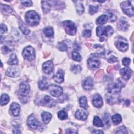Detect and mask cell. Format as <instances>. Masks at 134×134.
Here are the masks:
<instances>
[{
    "label": "cell",
    "instance_id": "6da1fadb",
    "mask_svg": "<svg viewBox=\"0 0 134 134\" xmlns=\"http://www.w3.org/2000/svg\"><path fill=\"white\" fill-rule=\"evenodd\" d=\"M25 20L27 23L30 25H36L38 24L40 17L38 14L34 10H30L26 13L25 15Z\"/></svg>",
    "mask_w": 134,
    "mask_h": 134
},
{
    "label": "cell",
    "instance_id": "7a4b0ae2",
    "mask_svg": "<svg viewBox=\"0 0 134 134\" xmlns=\"http://www.w3.org/2000/svg\"><path fill=\"white\" fill-rule=\"evenodd\" d=\"M122 86V83L119 79L117 80L114 83L110 84L107 87L108 93L111 95H115L119 93Z\"/></svg>",
    "mask_w": 134,
    "mask_h": 134
},
{
    "label": "cell",
    "instance_id": "3957f363",
    "mask_svg": "<svg viewBox=\"0 0 134 134\" xmlns=\"http://www.w3.org/2000/svg\"><path fill=\"white\" fill-rule=\"evenodd\" d=\"M96 32L97 36H101L104 35L107 37H109L113 35L114 32V29L111 26L109 25L106 27L99 26L97 27Z\"/></svg>",
    "mask_w": 134,
    "mask_h": 134
},
{
    "label": "cell",
    "instance_id": "277c9868",
    "mask_svg": "<svg viewBox=\"0 0 134 134\" xmlns=\"http://www.w3.org/2000/svg\"><path fill=\"white\" fill-rule=\"evenodd\" d=\"M132 1H127L121 3V8L125 14L129 17L133 16V7L131 3Z\"/></svg>",
    "mask_w": 134,
    "mask_h": 134
},
{
    "label": "cell",
    "instance_id": "5b68a950",
    "mask_svg": "<svg viewBox=\"0 0 134 134\" xmlns=\"http://www.w3.org/2000/svg\"><path fill=\"white\" fill-rule=\"evenodd\" d=\"M62 24L68 34L71 36L75 35L76 32V27L73 21L71 20H65L64 21Z\"/></svg>",
    "mask_w": 134,
    "mask_h": 134
},
{
    "label": "cell",
    "instance_id": "8992f818",
    "mask_svg": "<svg viewBox=\"0 0 134 134\" xmlns=\"http://www.w3.org/2000/svg\"><path fill=\"white\" fill-rule=\"evenodd\" d=\"M23 57L26 60L31 61L35 58V52L34 49L30 46L25 47L22 53Z\"/></svg>",
    "mask_w": 134,
    "mask_h": 134
},
{
    "label": "cell",
    "instance_id": "52a82bcc",
    "mask_svg": "<svg viewBox=\"0 0 134 134\" xmlns=\"http://www.w3.org/2000/svg\"><path fill=\"white\" fill-rule=\"evenodd\" d=\"M49 91L50 94L54 97H59L63 94V90L59 85L51 84L48 86Z\"/></svg>",
    "mask_w": 134,
    "mask_h": 134
},
{
    "label": "cell",
    "instance_id": "ba28073f",
    "mask_svg": "<svg viewBox=\"0 0 134 134\" xmlns=\"http://www.w3.org/2000/svg\"><path fill=\"white\" fill-rule=\"evenodd\" d=\"M116 48L121 51H125L128 49V44L127 41L124 38H119L115 42Z\"/></svg>",
    "mask_w": 134,
    "mask_h": 134
},
{
    "label": "cell",
    "instance_id": "9c48e42d",
    "mask_svg": "<svg viewBox=\"0 0 134 134\" xmlns=\"http://www.w3.org/2000/svg\"><path fill=\"white\" fill-rule=\"evenodd\" d=\"M89 66L93 69H97L100 65V61H99L96 54H93L87 60Z\"/></svg>",
    "mask_w": 134,
    "mask_h": 134
},
{
    "label": "cell",
    "instance_id": "30bf717a",
    "mask_svg": "<svg viewBox=\"0 0 134 134\" xmlns=\"http://www.w3.org/2000/svg\"><path fill=\"white\" fill-rule=\"evenodd\" d=\"M30 92V86L25 82H22L19 86V93L22 96H27Z\"/></svg>",
    "mask_w": 134,
    "mask_h": 134
},
{
    "label": "cell",
    "instance_id": "8fae6325",
    "mask_svg": "<svg viewBox=\"0 0 134 134\" xmlns=\"http://www.w3.org/2000/svg\"><path fill=\"white\" fill-rule=\"evenodd\" d=\"M93 80L91 77H87L83 81L82 86L86 90H90L93 87Z\"/></svg>",
    "mask_w": 134,
    "mask_h": 134
},
{
    "label": "cell",
    "instance_id": "7c38bea8",
    "mask_svg": "<svg viewBox=\"0 0 134 134\" xmlns=\"http://www.w3.org/2000/svg\"><path fill=\"white\" fill-rule=\"evenodd\" d=\"M53 69V65L51 61H48L42 64V69L46 74L50 73Z\"/></svg>",
    "mask_w": 134,
    "mask_h": 134
},
{
    "label": "cell",
    "instance_id": "4fadbf2b",
    "mask_svg": "<svg viewBox=\"0 0 134 134\" xmlns=\"http://www.w3.org/2000/svg\"><path fill=\"white\" fill-rule=\"evenodd\" d=\"M93 105L99 108L103 106V102L102 97L99 94H96L94 95L93 98Z\"/></svg>",
    "mask_w": 134,
    "mask_h": 134
},
{
    "label": "cell",
    "instance_id": "5bb4252c",
    "mask_svg": "<svg viewBox=\"0 0 134 134\" xmlns=\"http://www.w3.org/2000/svg\"><path fill=\"white\" fill-rule=\"evenodd\" d=\"M6 75L12 77H18L19 75V71L17 68H10L7 70Z\"/></svg>",
    "mask_w": 134,
    "mask_h": 134
},
{
    "label": "cell",
    "instance_id": "9a60e30c",
    "mask_svg": "<svg viewBox=\"0 0 134 134\" xmlns=\"http://www.w3.org/2000/svg\"><path fill=\"white\" fill-rule=\"evenodd\" d=\"M75 117L79 120H84L87 118V114L85 110L82 109H80L76 111L75 114Z\"/></svg>",
    "mask_w": 134,
    "mask_h": 134
},
{
    "label": "cell",
    "instance_id": "2e32d148",
    "mask_svg": "<svg viewBox=\"0 0 134 134\" xmlns=\"http://www.w3.org/2000/svg\"><path fill=\"white\" fill-rule=\"evenodd\" d=\"M27 122L29 126L34 129L37 128L39 125V122L33 116H30L29 117Z\"/></svg>",
    "mask_w": 134,
    "mask_h": 134
},
{
    "label": "cell",
    "instance_id": "e0dca14e",
    "mask_svg": "<svg viewBox=\"0 0 134 134\" xmlns=\"http://www.w3.org/2000/svg\"><path fill=\"white\" fill-rule=\"evenodd\" d=\"M120 74L125 80H128L131 75V71L128 67L120 69Z\"/></svg>",
    "mask_w": 134,
    "mask_h": 134
},
{
    "label": "cell",
    "instance_id": "ac0fdd59",
    "mask_svg": "<svg viewBox=\"0 0 134 134\" xmlns=\"http://www.w3.org/2000/svg\"><path fill=\"white\" fill-rule=\"evenodd\" d=\"M10 111L14 116H18L20 112V106L17 103H13L10 106Z\"/></svg>",
    "mask_w": 134,
    "mask_h": 134
},
{
    "label": "cell",
    "instance_id": "d6986e66",
    "mask_svg": "<svg viewBox=\"0 0 134 134\" xmlns=\"http://www.w3.org/2000/svg\"><path fill=\"white\" fill-rule=\"evenodd\" d=\"M54 79L58 83H62L64 81V72L62 70H59L54 76Z\"/></svg>",
    "mask_w": 134,
    "mask_h": 134
},
{
    "label": "cell",
    "instance_id": "ffe728a7",
    "mask_svg": "<svg viewBox=\"0 0 134 134\" xmlns=\"http://www.w3.org/2000/svg\"><path fill=\"white\" fill-rule=\"evenodd\" d=\"M41 6L43 10V12L44 13H48L50 10L51 4L49 1H41Z\"/></svg>",
    "mask_w": 134,
    "mask_h": 134
},
{
    "label": "cell",
    "instance_id": "44dd1931",
    "mask_svg": "<svg viewBox=\"0 0 134 134\" xmlns=\"http://www.w3.org/2000/svg\"><path fill=\"white\" fill-rule=\"evenodd\" d=\"M19 27L20 30L21 31L22 33L24 35H27L30 32V30L29 29V28L26 26V25L21 20H20L19 21Z\"/></svg>",
    "mask_w": 134,
    "mask_h": 134
},
{
    "label": "cell",
    "instance_id": "7402d4cb",
    "mask_svg": "<svg viewBox=\"0 0 134 134\" xmlns=\"http://www.w3.org/2000/svg\"><path fill=\"white\" fill-rule=\"evenodd\" d=\"M118 26L119 28L123 31H126L128 28V24L124 18H120L118 23Z\"/></svg>",
    "mask_w": 134,
    "mask_h": 134
},
{
    "label": "cell",
    "instance_id": "603a6c76",
    "mask_svg": "<svg viewBox=\"0 0 134 134\" xmlns=\"http://www.w3.org/2000/svg\"><path fill=\"white\" fill-rule=\"evenodd\" d=\"M41 117L43 122L44 124H48L51 120L52 115L50 113L48 112L44 111L41 114Z\"/></svg>",
    "mask_w": 134,
    "mask_h": 134
},
{
    "label": "cell",
    "instance_id": "cb8c5ba5",
    "mask_svg": "<svg viewBox=\"0 0 134 134\" xmlns=\"http://www.w3.org/2000/svg\"><path fill=\"white\" fill-rule=\"evenodd\" d=\"M39 88L40 90H44L47 89L48 88V85L47 81V79L46 77H43L41 80H40L39 82Z\"/></svg>",
    "mask_w": 134,
    "mask_h": 134
},
{
    "label": "cell",
    "instance_id": "d4e9b609",
    "mask_svg": "<svg viewBox=\"0 0 134 134\" xmlns=\"http://www.w3.org/2000/svg\"><path fill=\"white\" fill-rule=\"evenodd\" d=\"M8 63L9 65H16L18 64V59L15 53L12 54L9 57L8 61Z\"/></svg>",
    "mask_w": 134,
    "mask_h": 134
},
{
    "label": "cell",
    "instance_id": "484cf974",
    "mask_svg": "<svg viewBox=\"0 0 134 134\" xmlns=\"http://www.w3.org/2000/svg\"><path fill=\"white\" fill-rule=\"evenodd\" d=\"M79 104L80 105L81 107L84 108V109H87L88 105H87V99L85 96H82L79 98Z\"/></svg>",
    "mask_w": 134,
    "mask_h": 134
},
{
    "label": "cell",
    "instance_id": "4316f807",
    "mask_svg": "<svg viewBox=\"0 0 134 134\" xmlns=\"http://www.w3.org/2000/svg\"><path fill=\"white\" fill-rule=\"evenodd\" d=\"M108 19V17L107 15H102L96 19V23L98 24H100V25L104 24L107 21Z\"/></svg>",
    "mask_w": 134,
    "mask_h": 134
},
{
    "label": "cell",
    "instance_id": "83f0119b",
    "mask_svg": "<svg viewBox=\"0 0 134 134\" xmlns=\"http://www.w3.org/2000/svg\"><path fill=\"white\" fill-rule=\"evenodd\" d=\"M9 101V97L6 94H3L1 97V104L2 106L7 104Z\"/></svg>",
    "mask_w": 134,
    "mask_h": 134
},
{
    "label": "cell",
    "instance_id": "f1b7e54d",
    "mask_svg": "<svg viewBox=\"0 0 134 134\" xmlns=\"http://www.w3.org/2000/svg\"><path fill=\"white\" fill-rule=\"evenodd\" d=\"M77 2V4H76L75 5L76 12L79 15H81L83 14V13L84 11V7L81 3L79 2Z\"/></svg>",
    "mask_w": 134,
    "mask_h": 134
},
{
    "label": "cell",
    "instance_id": "f546056e",
    "mask_svg": "<svg viewBox=\"0 0 134 134\" xmlns=\"http://www.w3.org/2000/svg\"><path fill=\"white\" fill-rule=\"evenodd\" d=\"M43 32L45 35L48 37H51L53 36L54 31L53 30V28L50 27H48L47 28H45L43 29Z\"/></svg>",
    "mask_w": 134,
    "mask_h": 134
},
{
    "label": "cell",
    "instance_id": "4dcf8cb0",
    "mask_svg": "<svg viewBox=\"0 0 134 134\" xmlns=\"http://www.w3.org/2000/svg\"><path fill=\"white\" fill-rule=\"evenodd\" d=\"M111 119H112L113 122L115 125H118L119 124H120L121 122V120H122L121 115L119 114H118L113 115V117H111Z\"/></svg>",
    "mask_w": 134,
    "mask_h": 134
},
{
    "label": "cell",
    "instance_id": "1f68e13d",
    "mask_svg": "<svg viewBox=\"0 0 134 134\" xmlns=\"http://www.w3.org/2000/svg\"><path fill=\"white\" fill-rule=\"evenodd\" d=\"M93 124L97 127H102L103 126V124L100 119L98 116H95L93 120Z\"/></svg>",
    "mask_w": 134,
    "mask_h": 134
},
{
    "label": "cell",
    "instance_id": "d6a6232c",
    "mask_svg": "<svg viewBox=\"0 0 134 134\" xmlns=\"http://www.w3.org/2000/svg\"><path fill=\"white\" fill-rule=\"evenodd\" d=\"M72 57L73 59L75 61H80L82 59V57H81V55L80 54L79 52L76 50H74V51H73V52L72 53Z\"/></svg>",
    "mask_w": 134,
    "mask_h": 134
},
{
    "label": "cell",
    "instance_id": "836d02e7",
    "mask_svg": "<svg viewBox=\"0 0 134 134\" xmlns=\"http://www.w3.org/2000/svg\"><path fill=\"white\" fill-rule=\"evenodd\" d=\"M71 71L74 73V74H78L79 73L81 70H82V68L80 65H77V64H74L73 65L71 68Z\"/></svg>",
    "mask_w": 134,
    "mask_h": 134
},
{
    "label": "cell",
    "instance_id": "e575fe53",
    "mask_svg": "<svg viewBox=\"0 0 134 134\" xmlns=\"http://www.w3.org/2000/svg\"><path fill=\"white\" fill-rule=\"evenodd\" d=\"M57 48L59 50L61 51H64L68 49V46L65 42H61L58 44Z\"/></svg>",
    "mask_w": 134,
    "mask_h": 134
},
{
    "label": "cell",
    "instance_id": "d590c367",
    "mask_svg": "<svg viewBox=\"0 0 134 134\" xmlns=\"http://www.w3.org/2000/svg\"><path fill=\"white\" fill-rule=\"evenodd\" d=\"M58 116L60 119L64 120L68 118V114L64 110H60L58 113Z\"/></svg>",
    "mask_w": 134,
    "mask_h": 134
},
{
    "label": "cell",
    "instance_id": "8d00e7d4",
    "mask_svg": "<svg viewBox=\"0 0 134 134\" xmlns=\"http://www.w3.org/2000/svg\"><path fill=\"white\" fill-rule=\"evenodd\" d=\"M104 121L105 122V124L107 126H110V115L108 113H105L103 117Z\"/></svg>",
    "mask_w": 134,
    "mask_h": 134
},
{
    "label": "cell",
    "instance_id": "74e56055",
    "mask_svg": "<svg viewBox=\"0 0 134 134\" xmlns=\"http://www.w3.org/2000/svg\"><path fill=\"white\" fill-rule=\"evenodd\" d=\"M44 102L47 105H49V106H51V105H53V103H54V100L52 99L48 95H46L44 96Z\"/></svg>",
    "mask_w": 134,
    "mask_h": 134
},
{
    "label": "cell",
    "instance_id": "f35d334b",
    "mask_svg": "<svg viewBox=\"0 0 134 134\" xmlns=\"http://www.w3.org/2000/svg\"><path fill=\"white\" fill-rule=\"evenodd\" d=\"M1 8L3 12H5L8 13H10L13 10L10 6L6 5H3L2 4H1Z\"/></svg>",
    "mask_w": 134,
    "mask_h": 134
},
{
    "label": "cell",
    "instance_id": "ab89813d",
    "mask_svg": "<svg viewBox=\"0 0 134 134\" xmlns=\"http://www.w3.org/2000/svg\"><path fill=\"white\" fill-rule=\"evenodd\" d=\"M98 9V6H90L89 7V13L91 15H93L95 13H96Z\"/></svg>",
    "mask_w": 134,
    "mask_h": 134
},
{
    "label": "cell",
    "instance_id": "60d3db41",
    "mask_svg": "<svg viewBox=\"0 0 134 134\" xmlns=\"http://www.w3.org/2000/svg\"><path fill=\"white\" fill-rule=\"evenodd\" d=\"M116 133H127V131L126 130V128L125 127V126H122L120 127H119L116 132Z\"/></svg>",
    "mask_w": 134,
    "mask_h": 134
},
{
    "label": "cell",
    "instance_id": "b9f144b4",
    "mask_svg": "<svg viewBox=\"0 0 134 134\" xmlns=\"http://www.w3.org/2000/svg\"><path fill=\"white\" fill-rule=\"evenodd\" d=\"M82 36L85 38L90 37L91 36V31L89 29L84 30L82 32Z\"/></svg>",
    "mask_w": 134,
    "mask_h": 134
},
{
    "label": "cell",
    "instance_id": "7bdbcfd3",
    "mask_svg": "<svg viewBox=\"0 0 134 134\" xmlns=\"http://www.w3.org/2000/svg\"><path fill=\"white\" fill-rule=\"evenodd\" d=\"M107 14H108L109 18V19L111 21H115L116 20V19H117L116 16L113 13H111L110 12H109L108 13H107Z\"/></svg>",
    "mask_w": 134,
    "mask_h": 134
},
{
    "label": "cell",
    "instance_id": "ee69618b",
    "mask_svg": "<svg viewBox=\"0 0 134 134\" xmlns=\"http://www.w3.org/2000/svg\"><path fill=\"white\" fill-rule=\"evenodd\" d=\"M12 50H11L10 48L9 47H8L7 46H6V45H4L2 47V51H3V53L4 54H6V53H7L8 52H10Z\"/></svg>",
    "mask_w": 134,
    "mask_h": 134
},
{
    "label": "cell",
    "instance_id": "f6af8a7d",
    "mask_svg": "<svg viewBox=\"0 0 134 134\" xmlns=\"http://www.w3.org/2000/svg\"><path fill=\"white\" fill-rule=\"evenodd\" d=\"M122 62L123 65L127 66L129 65L130 62V59L129 58H124L122 59Z\"/></svg>",
    "mask_w": 134,
    "mask_h": 134
},
{
    "label": "cell",
    "instance_id": "bcb514c9",
    "mask_svg": "<svg viewBox=\"0 0 134 134\" xmlns=\"http://www.w3.org/2000/svg\"><path fill=\"white\" fill-rule=\"evenodd\" d=\"M7 31V28L6 26L3 24H1V34H3L6 32Z\"/></svg>",
    "mask_w": 134,
    "mask_h": 134
},
{
    "label": "cell",
    "instance_id": "7dc6e473",
    "mask_svg": "<svg viewBox=\"0 0 134 134\" xmlns=\"http://www.w3.org/2000/svg\"><path fill=\"white\" fill-rule=\"evenodd\" d=\"M21 3L26 6H30L32 5V2L31 1H21Z\"/></svg>",
    "mask_w": 134,
    "mask_h": 134
},
{
    "label": "cell",
    "instance_id": "c3c4849f",
    "mask_svg": "<svg viewBox=\"0 0 134 134\" xmlns=\"http://www.w3.org/2000/svg\"><path fill=\"white\" fill-rule=\"evenodd\" d=\"M117 60V58L116 57H115V56H111L110 57H109L108 58V59L107 60L108 62H109V63H114L116 62Z\"/></svg>",
    "mask_w": 134,
    "mask_h": 134
},
{
    "label": "cell",
    "instance_id": "681fc988",
    "mask_svg": "<svg viewBox=\"0 0 134 134\" xmlns=\"http://www.w3.org/2000/svg\"><path fill=\"white\" fill-rule=\"evenodd\" d=\"M66 133H77V132L75 130H74L73 129H71V128H70V129H66Z\"/></svg>",
    "mask_w": 134,
    "mask_h": 134
},
{
    "label": "cell",
    "instance_id": "f907efd6",
    "mask_svg": "<svg viewBox=\"0 0 134 134\" xmlns=\"http://www.w3.org/2000/svg\"><path fill=\"white\" fill-rule=\"evenodd\" d=\"M13 132L14 133H21V131L19 130V129H18L17 127H16L14 129Z\"/></svg>",
    "mask_w": 134,
    "mask_h": 134
},
{
    "label": "cell",
    "instance_id": "816d5d0a",
    "mask_svg": "<svg viewBox=\"0 0 134 134\" xmlns=\"http://www.w3.org/2000/svg\"><path fill=\"white\" fill-rule=\"evenodd\" d=\"M92 133H103V132L101 130H96V129H93V130L92 131Z\"/></svg>",
    "mask_w": 134,
    "mask_h": 134
}]
</instances>
